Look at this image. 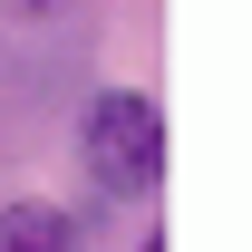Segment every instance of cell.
Listing matches in <instances>:
<instances>
[{
  "mask_svg": "<svg viewBox=\"0 0 252 252\" xmlns=\"http://www.w3.org/2000/svg\"><path fill=\"white\" fill-rule=\"evenodd\" d=\"M68 156H78L97 204H156L165 194V107L126 78L88 88V107L68 117Z\"/></svg>",
  "mask_w": 252,
  "mask_h": 252,
  "instance_id": "obj_1",
  "label": "cell"
},
{
  "mask_svg": "<svg viewBox=\"0 0 252 252\" xmlns=\"http://www.w3.org/2000/svg\"><path fill=\"white\" fill-rule=\"evenodd\" d=\"M0 252H88V223L59 194H10L0 204Z\"/></svg>",
  "mask_w": 252,
  "mask_h": 252,
  "instance_id": "obj_2",
  "label": "cell"
},
{
  "mask_svg": "<svg viewBox=\"0 0 252 252\" xmlns=\"http://www.w3.org/2000/svg\"><path fill=\"white\" fill-rule=\"evenodd\" d=\"M20 10H30V20H49V10H68V0H20Z\"/></svg>",
  "mask_w": 252,
  "mask_h": 252,
  "instance_id": "obj_3",
  "label": "cell"
},
{
  "mask_svg": "<svg viewBox=\"0 0 252 252\" xmlns=\"http://www.w3.org/2000/svg\"><path fill=\"white\" fill-rule=\"evenodd\" d=\"M126 252H165V233H136V243H126Z\"/></svg>",
  "mask_w": 252,
  "mask_h": 252,
  "instance_id": "obj_4",
  "label": "cell"
}]
</instances>
